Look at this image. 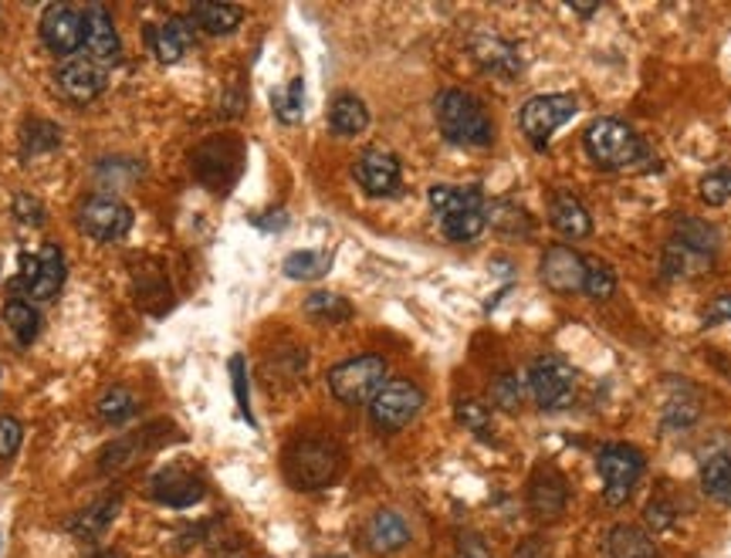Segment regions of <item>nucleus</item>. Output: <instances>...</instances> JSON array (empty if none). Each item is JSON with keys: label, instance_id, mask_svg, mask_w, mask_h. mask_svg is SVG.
Listing matches in <instances>:
<instances>
[{"label": "nucleus", "instance_id": "nucleus-1", "mask_svg": "<svg viewBox=\"0 0 731 558\" xmlns=\"http://www.w3.org/2000/svg\"><path fill=\"white\" fill-rule=\"evenodd\" d=\"M437 112V126L447 143L468 146V149H484L495 143V126L487 118L484 105L461 89H443L434 102Z\"/></svg>", "mask_w": 731, "mask_h": 558}, {"label": "nucleus", "instance_id": "nucleus-2", "mask_svg": "<svg viewBox=\"0 0 731 558\" xmlns=\"http://www.w3.org/2000/svg\"><path fill=\"white\" fill-rule=\"evenodd\" d=\"M342 470V451L329 436H299L284 451V477L295 491L329 488Z\"/></svg>", "mask_w": 731, "mask_h": 558}, {"label": "nucleus", "instance_id": "nucleus-3", "mask_svg": "<svg viewBox=\"0 0 731 558\" xmlns=\"http://www.w3.org/2000/svg\"><path fill=\"white\" fill-rule=\"evenodd\" d=\"M583 146H586V156L606 173L633 170L637 163H646L650 159L646 143L627 123H620V118H596L583 136Z\"/></svg>", "mask_w": 731, "mask_h": 558}, {"label": "nucleus", "instance_id": "nucleus-4", "mask_svg": "<svg viewBox=\"0 0 731 558\" xmlns=\"http://www.w3.org/2000/svg\"><path fill=\"white\" fill-rule=\"evenodd\" d=\"M430 207L437 214V224L447 241L468 244L484 230L487 207L477 186H434L430 190Z\"/></svg>", "mask_w": 731, "mask_h": 558}, {"label": "nucleus", "instance_id": "nucleus-5", "mask_svg": "<svg viewBox=\"0 0 731 558\" xmlns=\"http://www.w3.org/2000/svg\"><path fill=\"white\" fill-rule=\"evenodd\" d=\"M386 383V363L380 355L366 352V355H352L346 363H339L336 369H329V389L339 403L346 407H359L370 403L373 396L383 389Z\"/></svg>", "mask_w": 731, "mask_h": 558}, {"label": "nucleus", "instance_id": "nucleus-6", "mask_svg": "<svg viewBox=\"0 0 731 558\" xmlns=\"http://www.w3.org/2000/svg\"><path fill=\"white\" fill-rule=\"evenodd\" d=\"M596 470H599V477H603V498H606V504H623L630 494H633V488H637V481L643 477V470H646V460H643V454L637 451V447H630V444H606V447H599V454H596Z\"/></svg>", "mask_w": 731, "mask_h": 558}, {"label": "nucleus", "instance_id": "nucleus-7", "mask_svg": "<svg viewBox=\"0 0 731 558\" xmlns=\"http://www.w3.org/2000/svg\"><path fill=\"white\" fill-rule=\"evenodd\" d=\"M75 220H78L81 234L92 237V241H99V244L122 241V237L133 230V210L122 201H115V196H105V193L86 196L75 210Z\"/></svg>", "mask_w": 731, "mask_h": 558}, {"label": "nucleus", "instance_id": "nucleus-8", "mask_svg": "<svg viewBox=\"0 0 731 558\" xmlns=\"http://www.w3.org/2000/svg\"><path fill=\"white\" fill-rule=\"evenodd\" d=\"M580 102L573 95H536L521 105V115H518V126L525 133V139L532 143L536 149H546L552 133L559 126H565L569 118L576 115Z\"/></svg>", "mask_w": 731, "mask_h": 558}, {"label": "nucleus", "instance_id": "nucleus-9", "mask_svg": "<svg viewBox=\"0 0 731 558\" xmlns=\"http://www.w3.org/2000/svg\"><path fill=\"white\" fill-rule=\"evenodd\" d=\"M424 407V392L411 379H386L383 389L370 400V417L383 433H396L411 423Z\"/></svg>", "mask_w": 731, "mask_h": 558}, {"label": "nucleus", "instance_id": "nucleus-10", "mask_svg": "<svg viewBox=\"0 0 731 558\" xmlns=\"http://www.w3.org/2000/svg\"><path fill=\"white\" fill-rule=\"evenodd\" d=\"M528 396L542 407V410H562L569 400H573V389H576V373L573 366L565 363L559 355H542L532 363L528 369Z\"/></svg>", "mask_w": 731, "mask_h": 558}, {"label": "nucleus", "instance_id": "nucleus-11", "mask_svg": "<svg viewBox=\"0 0 731 558\" xmlns=\"http://www.w3.org/2000/svg\"><path fill=\"white\" fill-rule=\"evenodd\" d=\"M18 267H21L18 285L24 288V295L37 301H52L65 282V258L55 244H45L37 254H21Z\"/></svg>", "mask_w": 731, "mask_h": 558}, {"label": "nucleus", "instance_id": "nucleus-12", "mask_svg": "<svg viewBox=\"0 0 731 558\" xmlns=\"http://www.w3.org/2000/svg\"><path fill=\"white\" fill-rule=\"evenodd\" d=\"M41 42L58 58H75L78 48H86V11L68 8V4H52L41 14Z\"/></svg>", "mask_w": 731, "mask_h": 558}, {"label": "nucleus", "instance_id": "nucleus-13", "mask_svg": "<svg viewBox=\"0 0 731 558\" xmlns=\"http://www.w3.org/2000/svg\"><path fill=\"white\" fill-rule=\"evenodd\" d=\"M55 82H58V92H61L68 102H92V99H99V95L105 92V86H109V68L99 65V61H92L89 55H75V58H68V61L58 68Z\"/></svg>", "mask_w": 731, "mask_h": 558}, {"label": "nucleus", "instance_id": "nucleus-14", "mask_svg": "<svg viewBox=\"0 0 731 558\" xmlns=\"http://www.w3.org/2000/svg\"><path fill=\"white\" fill-rule=\"evenodd\" d=\"M352 176L356 183L370 193V196H393L400 193L403 186V176H400V159L386 149H366L356 167H352Z\"/></svg>", "mask_w": 731, "mask_h": 558}, {"label": "nucleus", "instance_id": "nucleus-15", "mask_svg": "<svg viewBox=\"0 0 731 558\" xmlns=\"http://www.w3.org/2000/svg\"><path fill=\"white\" fill-rule=\"evenodd\" d=\"M539 274H542L546 288H552V292H559V295L583 292V282H586V258L576 254L573 248L555 244V248L546 251Z\"/></svg>", "mask_w": 731, "mask_h": 558}, {"label": "nucleus", "instance_id": "nucleus-16", "mask_svg": "<svg viewBox=\"0 0 731 558\" xmlns=\"http://www.w3.org/2000/svg\"><path fill=\"white\" fill-rule=\"evenodd\" d=\"M565 501H569L565 477L555 467H539L532 474V481H528V511H532V517H539V522H555L565 511Z\"/></svg>", "mask_w": 731, "mask_h": 558}, {"label": "nucleus", "instance_id": "nucleus-17", "mask_svg": "<svg viewBox=\"0 0 731 558\" xmlns=\"http://www.w3.org/2000/svg\"><path fill=\"white\" fill-rule=\"evenodd\" d=\"M146 48L162 65L180 61L193 48V24H190V18H173L167 24H149L146 27Z\"/></svg>", "mask_w": 731, "mask_h": 558}, {"label": "nucleus", "instance_id": "nucleus-18", "mask_svg": "<svg viewBox=\"0 0 731 558\" xmlns=\"http://www.w3.org/2000/svg\"><path fill=\"white\" fill-rule=\"evenodd\" d=\"M86 52H89L92 61H99L105 68L119 61V52H122L119 31L112 24L109 8H102V4H89L86 8Z\"/></svg>", "mask_w": 731, "mask_h": 558}, {"label": "nucleus", "instance_id": "nucleus-19", "mask_svg": "<svg viewBox=\"0 0 731 558\" xmlns=\"http://www.w3.org/2000/svg\"><path fill=\"white\" fill-rule=\"evenodd\" d=\"M193 170L207 186L224 190V186H230V180L237 173V152H234L230 143H207V146L196 149Z\"/></svg>", "mask_w": 731, "mask_h": 558}, {"label": "nucleus", "instance_id": "nucleus-20", "mask_svg": "<svg viewBox=\"0 0 731 558\" xmlns=\"http://www.w3.org/2000/svg\"><path fill=\"white\" fill-rule=\"evenodd\" d=\"M406 542H411V525H406V517L396 511H380L370 517V525H366V545L376 555H393Z\"/></svg>", "mask_w": 731, "mask_h": 558}, {"label": "nucleus", "instance_id": "nucleus-21", "mask_svg": "<svg viewBox=\"0 0 731 558\" xmlns=\"http://www.w3.org/2000/svg\"><path fill=\"white\" fill-rule=\"evenodd\" d=\"M549 224L565 237V241H583V237L593 234V217L573 193L555 196L552 207H549Z\"/></svg>", "mask_w": 731, "mask_h": 558}, {"label": "nucleus", "instance_id": "nucleus-22", "mask_svg": "<svg viewBox=\"0 0 731 558\" xmlns=\"http://www.w3.org/2000/svg\"><path fill=\"white\" fill-rule=\"evenodd\" d=\"M153 498L159 504H170V508H190L203 498V485L196 481L193 474L162 470V474L153 477Z\"/></svg>", "mask_w": 731, "mask_h": 558}, {"label": "nucleus", "instance_id": "nucleus-23", "mask_svg": "<svg viewBox=\"0 0 731 558\" xmlns=\"http://www.w3.org/2000/svg\"><path fill=\"white\" fill-rule=\"evenodd\" d=\"M603 555L606 558H657V542L654 535H646L637 525H617L609 528L603 542Z\"/></svg>", "mask_w": 731, "mask_h": 558}, {"label": "nucleus", "instance_id": "nucleus-24", "mask_svg": "<svg viewBox=\"0 0 731 558\" xmlns=\"http://www.w3.org/2000/svg\"><path fill=\"white\" fill-rule=\"evenodd\" d=\"M187 18H190L193 27L207 31V34H214V37H221V34L237 31V24L244 21V11L234 8V4H214V0H200V4L190 8Z\"/></svg>", "mask_w": 731, "mask_h": 558}, {"label": "nucleus", "instance_id": "nucleus-25", "mask_svg": "<svg viewBox=\"0 0 731 558\" xmlns=\"http://www.w3.org/2000/svg\"><path fill=\"white\" fill-rule=\"evenodd\" d=\"M119 508H122V498H119V494H109V498L89 504L81 514H75L71 522H68V532L78 535V538H86V542H92V538H99V535L112 525V517L119 514Z\"/></svg>", "mask_w": 731, "mask_h": 558}, {"label": "nucleus", "instance_id": "nucleus-26", "mask_svg": "<svg viewBox=\"0 0 731 558\" xmlns=\"http://www.w3.org/2000/svg\"><path fill=\"white\" fill-rule=\"evenodd\" d=\"M671 241H677V244H684V248H690V251H698V254H705V258H715L718 248H721V234H718L711 224L698 220V217H681V220L674 224V237H671Z\"/></svg>", "mask_w": 731, "mask_h": 558}, {"label": "nucleus", "instance_id": "nucleus-27", "mask_svg": "<svg viewBox=\"0 0 731 558\" xmlns=\"http://www.w3.org/2000/svg\"><path fill=\"white\" fill-rule=\"evenodd\" d=\"M329 126L336 136H359L370 126V112L356 95H339L329 109Z\"/></svg>", "mask_w": 731, "mask_h": 558}, {"label": "nucleus", "instance_id": "nucleus-28", "mask_svg": "<svg viewBox=\"0 0 731 558\" xmlns=\"http://www.w3.org/2000/svg\"><path fill=\"white\" fill-rule=\"evenodd\" d=\"M701 488L718 504H731V451L715 454L701 464Z\"/></svg>", "mask_w": 731, "mask_h": 558}, {"label": "nucleus", "instance_id": "nucleus-29", "mask_svg": "<svg viewBox=\"0 0 731 558\" xmlns=\"http://www.w3.org/2000/svg\"><path fill=\"white\" fill-rule=\"evenodd\" d=\"M4 322H8V329L14 332V339H18L21 345H31V342L37 339V332H41V315H37V308H34L31 301L18 298V295H11L8 305H4Z\"/></svg>", "mask_w": 731, "mask_h": 558}, {"label": "nucleus", "instance_id": "nucleus-30", "mask_svg": "<svg viewBox=\"0 0 731 558\" xmlns=\"http://www.w3.org/2000/svg\"><path fill=\"white\" fill-rule=\"evenodd\" d=\"M711 267V258L690 251L677 241H667L664 248V274L671 277V282H677V277H698Z\"/></svg>", "mask_w": 731, "mask_h": 558}, {"label": "nucleus", "instance_id": "nucleus-31", "mask_svg": "<svg viewBox=\"0 0 731 558\" xmlns=\"http://www.w3.org/2000/svg\"><path fill=\"white\" fill-rule=\"evenodd\" d=\"M474 55L484 68H492L498 75H515L518 71V55L511 52V45L498 42V37H481L474 45Z\"/></svg>", "mask_w": 731, "mask_h": 558}, {"label": "nucleus", "instance_id": "nucleus-32", "mask_svg": "<svg viewBox=\"0 0 731 558\" xmlns=\"http://www.w3.org/2000/svg\"><path fill=\"white\" fill-rule=\"evenodd\" d=\"M333 258L329 254H318V251H295L284 258V274L295 277V282H315L325 271H329Z\"/></svg>", "mask_w": 731, "mask_h": 558}, {"label": "nucleus", "instance_id": "nucleus-33", "mask_svg": "<svg viewBox=\"0 0 731 558\" xmlns=\"http://www.w3.org/2000/svg\"><path fill=\"white\" fill-rule=\"evenodd\" d=\"M305 311H308L312 318H318V322H329V326L346 322V318L352 315L349 301L339 298V295H333V292H315V295H308Z\"/></svg>", "mask_w": 731, "mask_h": 558}, {"label": "nucleus", "instance_id": "nucleus-34", "mask_svg": "<svg viewBox=\"0 0 731 558\" xmlns=\"http://www.w3.org/2000/svg\"><path fill=\"white\" fill-rule=\"evenodd\" d=\"M583 292L596 301H606L609 295L617 292V274L606 261L599 258H586V282H583Z\"/></svg>", "mask_w": 731, "mask_h": 558}, {"label": "nucleus", "instance_id": "nucleus-35", "mask_svg": "<svg viewBox=\"0 0 731 558\" xmlns=\"http://www.w3.org/2000/svg\"><path fill=\"white\" fill-rule=\"evenodd\" d=\"M99 417L105 420V423H126L133 413H136V396L130 392V389H122V386H112L102 400H99Z\"/></svg>", "mask_w": 731, "mask_h": 558}, {"label": "nucleus", "instance_id": "nucleus-36", "mask_svg": "<svg viewBox=\"0 0 731 558\" xmlns=\"http://www.w3.org/2000/svg\"><path fill=\"white\" fill-rule=\"evenodd\" d=\"M302 102H305L302 78H295L289 89L274 95V112H278V118H281L284 126H292V123H299V118H302Z\"/></svg>", "mask_w": 731, "mask_h": 558}, {"label": "nucleus", "instance_id": "nucleus-37", "mask_svg": "<svg viewBox=\"0 0 731 558\" xmlns=\"http://www.w3.org/2000/svg\"><path fill=\"white\" fill-rule=\"evenodd\" d=\"M701 201L708 207H724L731 201V167H721L701 180Z\"/></svg>", "mask_w": 731, "mask_h": 558}, {"label": "nucleus", "instance_id": "nucleus-38", "mask_svg": "<svg viewBox=\"0 0 731 558\" xmlns=\"http://www.w3.org/2000/svg\"><path fill=\"white\" fill-rule=\"evenodd\" d=\"M458 423H464L477 436H487L492 433V410H487L484 403H477V400H461L458 403Z\"/></svg>", "mask_w": 731, "mask_h": 558}, {"label": "nucleus", "instance_id": "nucleus-39", "mask_svg": "<svg viewBox=\"0 0 731 558\" xmlns=\"http://www.w3.org/2000/svg\"><path fill=\"white\" fill-rule=\"evenodd\" d=\"M521 396H525V386H521L511 373H502V376L492 383V400H495L502 410H518V407H521Z\"/></svg>", "mask_w": 731, "mask_h": 558}, {"label": "nucleus", "instance_id": "nucleus-40", "mask_svg": "<svg viewBox=\"0 0 731 558\" xmlns=\"http://www.w3.org/2000/svg\"><path fill=\"white\" fill-rule=\"evenodd\" d=\"M21 139H24L27 152H45V149L58 146V126H52V123H27Z\"/></svg>", "mask_w": 731, "mask_h": 558}, {"label": "nucleus", "instance_id": "nucleus-41", "mask_svg": "<svg viewBox=\"0 0 731 558\" xmlns=\"http://www.w3.org/2000/svg\"><path fill=\"white\" fill-rule=\"evenodd\" d=\"M487 220H492L495 227H502V230H511V234H518V227H521V234L532 230V224H528L525 210H518V207H511V204H495L492 210H487Z\"/></svg>", "mask_w": 731, "mask_h": 558}, {"label": "nucleus", "instance_id": "nucleus-42", "mask_svg": "<svg viewBox=\"0 0 731 558\" xmlns=\"http://www.w3.org/2000/svg\"><path fill=\"white\" fill-rule=\"evenodd\" d=\"M643 522L654 528V532H667V528L677 522V508H674L667 498H654V501L643 508Z\"/></svg>", "mask_w": 731, "mask_h": 558}, {"label": "nucleus", "instance_id": "nucleus-43", "mask_svg": "<svg viewBox=\"0 0 731 558\" xmlns=\"http://www.w3.org/2000/svg\"><path fill=\"white\" fill-rule=\"evenodd\" d=\"M230 376H234V392H237V407H240L244 420L255 423V417H251V400H248V376H244V358H240V355L230 358Z\"/></svg>", "mask_w": 731, "mask_h": 558}, {"label": "nucleus", "instance_id": "nucleus-44", "mask_svg": "<svg viewBox=\"0 0 731 558\" xmlns=\"http://www.w3.org/2000/svg\"><path fill=\"white\" fill-rule=\"evenodd\" d=\"M698 413H701V407H698L695 396H690V400H671L667 403V423L671 426H690L698 420Z\"/></svg>", "mask_w": 731, "mask_h": 558}, {"label": "nucleus", "instance_id": "nucleus-45", "mask_svg": "<svg viewBox=\"0 0 731 558\" xmlns=\"http://www.w3.org/2000/svg\"><path fill=\"white\" fill-rule=\"evenodd\" d=\"M14 217L27 227H41L45 224V207H41L34 196L21 193V196H14Z\"/></svg>", "mask_w": 731, "mask_h": 558}, {"label": "nucleus", "instance_id": "nucleus-46", "mask_svg": "<svg viewBox=\"0 0 731 558\" xmlns=\"http://www.w3.org/2000/svg\"><path fill=\"white\" fill-rule=\"evenodd\" d=\"M21 447V423L14 417H0V457H14Z\"/></svg>", "mask_w": 731, "mask_h": 558}, {"label": "nucleus", "instance_id": "nucleus-47", "mask_svg": "<svg viewBox=\"0 0 731 558\" xmlns=\"http://www.w3.org/2000/svg\"><path fill=\"white\" fill-rule=\"evenodd\" d=\"M701 322H705V329H711V326H718V322H731V295H718V298L708 305Z\"/></svg>", "mask_w": 731, "mask_h": 558}, {"label": "nucleus", "instance_id": "nucleus-48", "mask_svg": "<svg viewBox=\"0 0 731 558\" xmlns=\"http://www.w3.org/2000/svg\"><path fill=\"white\" fill-rule=\"evenodd\" d=\"M454 558H492V548H487L484 538H477V535H464V538L458 542Z\"/></svg>", "mask_w": 731, "mask_h": 558}, {"label": "nucleus", "instance_id": "nucleus-49", "mask_svg": "<svg viewBox=\"0 0 731 558\" xmlns=\"http://www.w3.org/2000/svg\"><path fill=\"white\" fill-rule=\"evenodd\" d=\"M511 558H549V545H546L539 535H532V538L518 542V548H515Z\"/></svg>", "mask_w": 731, "mask_h": 558}, {"label": "nucleus", "instance_id": "nucleus-50", "mask_svg": "<svg viewBox=\"0 0 731 558\" xmlns=\"http://www.w3.org/2000/svg\"><path fill=\"white\" fill-rule=\"evenodd\" d=\"M573 11H580V14H593L596 11V4H569Z\"/></svg>", "mask_w": 731, "mask_h": 558}, {"label": "nucleus", "instance_id": "nucleus-51", "mask_svg": "<svg viewBox=\"0 0 731 558\" xmlns=\"http://www.w3.org/2000/svg\"><path fill=\"white\" fill-rule=\"evenodd\" d=\"M329 558H349V555H329Z\"/></svg>", "mask_w": 731, "mask_h": 558}]
</instances>
